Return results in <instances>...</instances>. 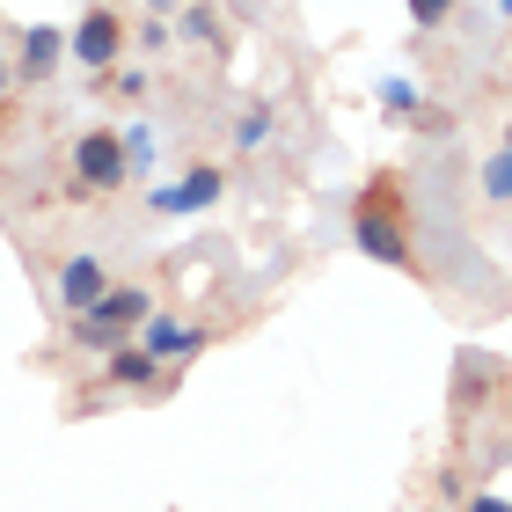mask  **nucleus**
I'll list each match as a JSON object with an SVG mask.
<instances>
[{"label": "nucleus", "instance_id": "nucleus-10", "mask_svg": "<svg viewBox=\"0 0 512 512\" xmlns=\"http://www.w3.org/2000/svg\"><path fill=\"white\" fill-rule=\"evenodd\" d=\"M271 132H278L271 103H249L242 118H235V154H264V147H271Z\"/></svg>", "mask_w": 512, "mask_h": 512}, {"label": "nucleus", "instance_id": "nucleus-13", "mask_svg": "<svg viewBox=\"0 0 512 512\" xmlns=\"http://www.w3.org/2000/svg\"><path fill=\"white\" fill-rule=\"evenodd\" d=\"M483 198H491V205L512 198V154H505V147H498V154H483Z\"/></svg>", "mask_w": 512, "mask_h": 512}, {"label": "nucleus", "instance_id": "nucleus-8", "mask_svg": "<svg viewBox=\"0 0 512 512\" xmlns=\"http://www.w3.org/2000/svg\"><path fill=\"white\" fill-rule=\"evenodd\" d=\"M59 59H66V30L30 22V30H22V59H15V88H22V81H52Z\"/></svg>", "mask_w": 512, "mask_h": 512}, {"label": "nucleus", "instance_id": "nucleus-18", "mask_svg": "<svg viewBox=\"0 0 512 512\" xmlns=\"http://www.w3.org/2000/svg\"><path fill=\"white\" fill-rule=\"evenodd\" d=\"M461 512H505V498H498V491H476V498L461 505Z\"/></svg>", "mask_w": 512, "mask_h": 512}, {"label": "nucleus", "instance_id": "nucleus-19", "mask_svg": "<svg viewBox=\"0 0 512 512\" xmlns=\"http://www.w3.org/2000/svg\"><path fill=\"white\" fill-rule=\"evenodd\" d=\"M0 96H15V59L0 52Z\"/></svg>", "mask_w": 512, "mask_h": 512}, {"label": "nucleus", "instance_id": "nucleus-9", "mask_svg": "<svg viewBox=\"0 0 512 512\" xmlns=\"http://www.w3.org/2000/svg\"><path fill=\"white\" fill-rule=\"evenodd\" d=\"M103 381L125 388V395H154L161 388V366L139 352V344H118V352H103Z\"/></svg>", "mask_w": 512, "mask_h": 512}, {"label": "nucleus", "instance_id": "nucleus-12", "mask_svg": "<svg viewBox=\"0 0 512 512\" xmlns=\"http://www.w3.org/2000/svg\"><path fill=\"white\" fill-rule=\"evenodd\" d=\"M169 30L198 37V44H227V30H220V8H183V22H169Z\"/></svg>", "mask_w": 512, "mask_h": 512}, {"label": "nucleus", "instance_id": "nucleus-4", "mask_svg": "<svg viewBox=\"0 0 512 512\" xmlns=\"http://www.w3.org/2000/svg\"><path fill=\"white\" fill-rule=\"evenodd\" d=\"M227 191V169H213V161H198L191 176H176V183H154L147 191V205L161 220H191V213H205V205H213Z\"/></svg>", "mask_w": 512, "mask_h": 512}, {"label": "nucleus", "instance_id": "nucleus-20", "mask_svg": "<svg viewBox=\"0 0 512 512\" xmlns=\"http://www.w3.org/2000/svg\"><path fill=\"white\" fill-rule=\"evenodd\" d=\"M147 8H154V15H176V8H183V0H147Z\"/></svg>", "mask_w": 512, "mask_h": 512}, {"label": "nucleus", "instance_id": "nucleus-6", "mask_svg": "<svg viewBox=\"0 0 512 512\" xmlns=\"http://www.w3.org/2000/svg\"><path fill=\"white\" fill-rule=\"evenodd\" d=\"M139 352H147L154 366H183V359H198L205 352V330H198V322H183V315H147V322H139Z\"/></svg>", "mask_w": 512, "mask_h": 512}, {"label": "nucleus", "instance_id": "nucleus-17", "mask_svg": "<svg viewBox=\"0 0 512 512\" xmlns=\"http://www.w3.org/2000/svg\"><path fill=\"white\" fill-rule=\"evenodd\" d=\"M169 15H154V22H139V44H147V52H169Z\"/></svg>", "mask_w": 512, "mask_h": 512}, {"label": "nucleus", "instance_id": "nucleus-1", "mask_svg": "<svg viewBox=\"0 0 512 512\" xmlns=\"http://www.w3.org/2000/svg\"><path fill=\"white\" fill-rule=\"evenodd\" d=\"M352 235H359V249L374 256V264H388V271H410L417 264V249H410V198H403V176H374L366 191L352 198Z\"/></svg>", "mask_w": 512, "mask_h": 512}, {"label": "nucleus", "instance_id": "nucleus-16", "mask_svg": "<svg viewBox=\"0 0 512 512\" xmlns=\"http://www.w3.org/2000/svg\"><path fill=\"white\" fill-rule=\"evenodd\" d=\"M454 8H461V0H410V15L425 22V30H439V22H447Z\"/></svg>", "mask_w": 512, "mask_h": 512}, {"label": "nucleus", "instance_id": "nucleus-14", "mask_svg": "<svg viewBox=\"0 0 512 512\" xmlns=\"http://www.w3.org/2000/svg\"><path fill=\"white\" fill-rule=\"evenodd\" d=\"M110 88H118V96L125 103H147L154 96V74H147V66H110V74H103Z\"/></svg>", "mask_w": 512, "mask_h": 512}, {"label": "nucleus", "instance_id": "nucleus-5", "mask_svg": "<svg viewBox=\"0 0 512 512\" xmlns=\"http://www.w3.org/2000/svg\"><path fill=\"white\" fill-rule=\"evenodd\" d=\"M66 52H74L88 74H110V66H118V52H125V22H118V8H88V15L74 22V37H66Z\"/></svg>", "mask_w": 512, "mask_h": 512}, {"label": "nucleus", "instance_id": "nucleus-2", "mask_svg": "<svg viewBox=\"0 0 512 512\" xmlns=\"http://www.w3.org/2000/svg\"><path fill=\"white\" fill-rule=\"evenodd\" d=\"M147 315H154V293L147 286H103L96 308L74 315V344H81V352H118Z\"/></svg>", "mask_w": 512, "mask_h": 512}, {"label": "nucleus", "instance_id": "nucleus-15", "mask_svg": "<svg viewBox=\"0 0 512 512\" xmlns=\"http://www.w3.org/2000/svg\"><path fill=\"white\" fill-rule=\"evenodd\" d=\"M417 103H425V88H417L410 74H388L381 81V110H417Z\"/></svg>", "mask_w": 512, "mask_h": 512}, {"label": "nucleus", "instance_id": "nucleus-3", "mask_svg": "<svg viewBox=\"0 0 512 512\" xmlns=\"http://www.w3.org/2000/svg\"><path fill=\"white\" fill-rule=\"evenodd\" d=\"M74 191H81V198L125 191V139L110 132V125H88V132L74 139Z\"/></svg>", "mask_w": 512, "mask_h": 512}, {"label": "nucleus", "instance_id": "nucleus-7", "mask_svg": "<svg viewBox=\"0 0 512 512\" xmlns=\"http://www.w3.org/2000/svg\"><path fill=\"white\" fill-rule=\"evenodd\" d=\"M110 286V264H103V256H66V264H59V278H52V293H59V308L66 315H81V308H96V293Z\"/></svg>", "mask_w": 512, "mask_h": 512}, {"label": "nucleus", "instance_id": "nucleus-11", "mask_svg": "<svg viewBox=\"0 0 512 512\" xmlns=\"http://www.w3.org/2000/svg\"><path fill=\"white\" fill-rule=\"evenodd\" d=\"M118 139H125V176H139V169H154V154H161V139H154V125H125Z\"/></svg>", "mask_w": 512, "mask_h": 512}]
</instances>
